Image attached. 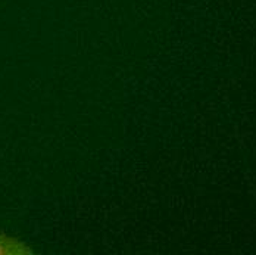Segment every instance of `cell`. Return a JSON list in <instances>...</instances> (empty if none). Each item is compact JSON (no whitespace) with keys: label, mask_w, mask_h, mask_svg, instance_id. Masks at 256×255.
I'll list each match as a JSON object with an SVG mask.
<instances>
[{"label":"cell","mask_w":256,"mask_h":255,"mask_svg":"<svg viewBox=\"0 0 256 255\" xmlns=\"http://www.w3.org/2000/svg\"><path fill=\"white\" fill-rule=\"evenodd\" d=\"M26 248L18 240L0 234V254H26Z\"/></svg>","instance_id":"obj_1"}]
</instances>
